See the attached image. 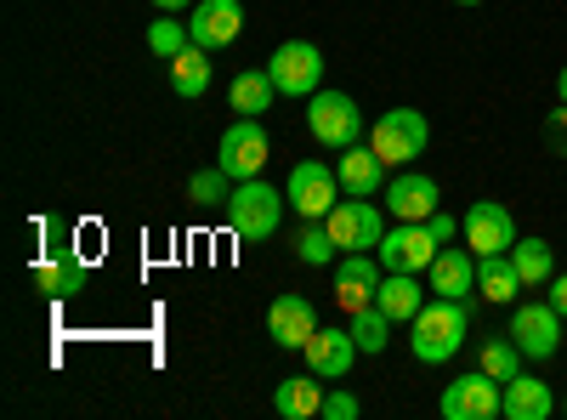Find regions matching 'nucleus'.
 I'll use <instances>...</instances> for the list:
<instances>
[{"mask_svg":"<svg viewBox=\"0 0 567 420\" xmlns=\"http://www.w3.org/2000/svg\"><path fill=\"white\" fill-rule=\"evenodd\" d=\"M409 347L420 363H449L460 347H465V330H471V301H454V296H437V301H425L409 324Z\"/></svg>","mask_w":567,"mask_h":420,"instance_id":"f257e3e1","label":"nucleus"},{"mask_svg":"<svg viewBox=\"0 0 567 420\" xmlns=\"http://www.w3.org/2000/svg\"><path fill=\"white\" fill-rule=\"evenodd\" d=\"M307 131H312L318 148L341 154V148H352L363 136V109L347 98V91H312L307 98Z\"/></svg>","mask_w":567,"mask_h":420,"instance_id":"f03ea898","label":"nucleus"},{"mask_svg":"<svg viewBox=\"0 0 567 420\" xmlns=\"http://www.w3.org/2000/svg\"><path fill=\"white\" fill-rule=\"evenodd\" d=\"M284 205H290V199H284L278 188H267L261 176H250V182H239V188H233V199H227V222H233V233H239V239L261 245V239H272V233H278Z\"/></svg>","mask_w":567,"mask_h":420,"instance_id":"7ed1b4c3","label":"nucleus"},{"mask_svg":"<svg viewBox=\"0 0 567 420\" xmlns=\"http://www.w3.org/2000/svg\"><path fill=\"white\" fill-rule=\"evenodd\" d=\"M425 143H432V125H425L420 109H386L381 120L369 125V148L381 154L386 165H409V160H420Z\"/></svg>","mask_w":567,"mask_h":420,"instance_id":"20e7f679","label":"nucleus"},{"mask_svg":"<svg viewBox=\"0 0 567 420\" xmlns=\"http://www.w3.org/2000/svg\"><path fill=\"white\" fill-rule=\"evenodd\" d=\"M272 85H278V98H312V91H323V52L312 40H284L272 63H267Z\"/></svg>","mask_w":567,"mask_h":420,"instance_id":"39448f33","label":"nucleus"},{"mask_svg":"<svg viewBox=\"0 0 567 420\" xmlns=\"http://www.w3.org/2000/svg\"><path fill=\"white\" fill-rule=\"evenodd\" d=\"M323 227H329V239H336L341 250H374V245L386 239L381 205H374V199H352V194L336 199V211L323 216Z\"/></svg>","mask_w":567,"mask_h":420,"instance_id":"423d86ee","label":"nucleus"},{"mask_svg":"<svg viewBox=\"0 0 567 420\" xmlns=\"http://www.w3.org/2000/svg\"><path fill=\"white\" fill-rule=\"evenodd\" d=\"M267 154H272V143H267V131H261V120H233L227 131H221V148H216V165L233 176V182H250V176H261V165H267Z\"/></svg>","mask_w":567,"mask_h":420,"instance_id":"0eeeda50","label":"nucleus"},{"mask_svg":"<svg viewBox=\"0 0 567 420\" xmlns=\"http://www.w3.org/2000/svg\"><path fill=\"white\" fill-rule=\"evenodd\" d=\"M511 341L523 347L534 363H550L561 352V313L550 301H523L511 307Z\"/></svg>","mask_w":567,"mask_h":420,"instance_id":"6e6552de","label":"nucleus"},{"mask_svg":"<svg viewBox=\"0 0 567 420\" xmlns=\"http://www.w3.org/2000/svg\"><path fill=\"white\" fill-rule=\"evenodd\" d=\"M284 199L301 211V222H323L329 211H336V199H341V176L329 165H318V160H301L290 171V182H284Z\"/></svg>","mask_w":567,"mask_h":420,"instance_id":"1a4fd4ad","label":"nucleus"},{"mask_svg":"<svg viewBox=\"0 0 567 420\" xmlns=\"http://www.w3.org/2000/svg\"><path fill=\"white\" fill-rule=\"evenodd\" d=\"M437 239H432V227L425 222H398V227H386V239L374 245V256H381V267L386 273H425L437 262Z\"/></svg>","mask_w":567,"mask_h":420,"instance_id":"9d476101","label":"nucleus"},{"mask_svg":"<svg viewBox=\"0 0 567 420\" xmlns=\"http://www.w3.org/2000/svg\"><path fill=\"white\" fill-rule=\"evenodd\" d=\"M494 414H505V392L488 369L443 387V420H494Z\"/></svg>","mask_w":567,"mask_h":420,"instance_id":"9b49d317","label":"nucleus"},{"mask_svg":"<svg viewBox=\"0 0 567 420\" xmlns=\"http://www.w3.org/2000/svg\"><path fill=\"white\" fill-rule=\"evenodd\" d=\"M381 278H386V267H381V256H374V250H341V256H336V301H341L347 313L374 307Z\"/></svg>","mask_w":567,"mask_h":420,"instance_id":"f8f14e48","label":"nucleus"},{"mask_svg":"<svg viewBox=\"0 0 567 420\" xmlns=\"http://www.w3.org/2000/svg\"><path fill=\"white\" fill-rule=\"evenodd\" d=\"M460 222H465V245L477 256H505L516 245V222H511V211L499 199H477Z\"/></svg>","mask_w":567,"mask_h":420,"instance_id":"ddd939ff","label":"nucleus"},{"mask_svg":"<svg viewBox=\"0 0 567 420\" xmlns=\"http://www.w3.org/2000/svg\"><path fill=\"white\" fill-rule=\"evenodd\" d=\"M381 199H386V211L398 222H425L432 211H443V188L425 171H398L386 188H381Z\"/></svg>","mask_w":567,"mask_h":420,"instance_id":"4468645a","label":"nucleus"},{"mask_svg":"<svg viewBox=\"0 0 567 420\" xmlns=\"http://www.w3.org/2000/svg\"><path fill=\"white\" fill-rule=\"evenodd\" d=\"M267 336L290 352H307V341L318 336V307L307 296H278L267 307Z\"/></svg>","mask_w":567,"mask_h":420,"instance_id":"2eb2a0df","label":"nucleus"},{"mask_svg":"<svg viewBox=\"0 0 567 420\" xmlns=\"http://www.w3.org/2000/svg\"><path fill=\"white\" fill-rule=\"evenodd\" d=\"M239 29H245V7H239V0H199L194 18H187V34H194V45H205V52L233 45Z\"/></svg>","mask_w":567,"mask_h":420,"instance_id":"dca6fc26","label":"nucleus"},{"mask_svg":"<svg viewBox=\"0 0 567 420\" xmlns=\"http://www.w3.org/2000/svg\"><path fill=\"white\" fill-rule=\"evenodd\" d=\"M336 176H341V194H352V199H374V194L386 188V160L374 154V148H363V143H352V148H341Z\"/></svg>","mask_w":567,"mask_h":420,"instance_id":"f3484780","label":"nucleus"},{"mask_svg":"<svg viewBox=\"0 0 567 420\" xmlns=\"http://www.w3.org/2000/svg\"><path fill=\"white\" fill-rule=\"evenodd\" d=\"M425 273H432V290H437V296L465 301L471 290H477V250H471V245H443L437 262L425 267Z\"/></svg>","mask_w":567,"mask_h":420,"instance_id":"a211bd4d","label":"nucleus"},{"mask_svg":"<svg viewBox=\"0 0 567 420\" xmlns=\"http://www.w3.org/2000/svg\"><path fill=\"white\" fill-rule=\"evenodd\" d=\"M34 285L52 296V301H74L85 285H91V267L74 256V250H58V256H40L34 262Z\"/></svg>","mask_w":567,"mask_h":420,"instance_id":"6ab92c4d","label":"nucleus"},{"mask_svg":"<svg viewBox=\"0 0 567 420\" xmlns=\"http://www.w3.org/2000/svg\"><path fill=\"white\" fill-rule=\"evenodd\" d=\"M352 358H358L352 330H318L307 341V369H312V376H323V381H347L352 376Z\"/></svg>","mask_w":567,"mask_h":420,"instance_id":"aec40b11","label":"nucleus"},{"mask_svg":"<svg viewBox=\"0 0 567 420\" xmlns=\"http://www.w3.org/2000/svg\"><path fill=\"white\" fill-rule=\"evenodd\" d=\"M374 307H381L392 324H414V313L425 307L420 273H386V278H381V290H374Z\"/></svg>","mask_w":567,"mask_h":420,"instance_id":"412c9836","label":"nucleus"},{"mask_svg":"<svg viewBox=\"0 0 567 420\" xmlns=\"http://www.w3.org/2000/svg\"><path fill=\"white\" fill-rule=\"evenodd\" d=\"M545 414H556V392L545 381H534L528 369L505 381V420H545Z\"/></svg>","mask_w":567,"mask_h":420,"instance_id":"4be33fe9","label":"nucleus"},{"mask_svg":"<svg viewBox=\"0 0 567 420\" xmlns=\"http://www.w3.org/2000/svg\"><path fill=\"white\" fill-rule=\"evenodd\" d=\"M272 409L284 414V420H312V414H323V376H290V381H278V392H272Z\"/></svg>","mask_w":567,"mask_h":420,"instance_id":"5701e85b","label":"nucleus"},{"mask_svg":"<svg viewBox=\"0 0 567 420\" xmlns=\"http://www.w3.org/2000/svg\"><path fill=\"white\" fill-rule=\"evenodd\" d=\"M272 98H278V85H272L267 69H239V74H233V85H227L233 114H245V120H261L272 109Z\"/></svg>","mask_w":567,"mask_h":420,"instance_id":"b1692460","label":"nucleus"},{"mask_svg":"<svg viewBox=\"0 0 567 420\" xmlns=\"http://www.w3.org/2000/svg\"><path fill=\"white\" fill-rule=\"evenodd\" d=\"M516 290H523V273H516L511 250H505V256H477V296H483V301L511 307Z\"/></svg>","mask_w":567,"mask_h":420,"instance_id":"393cba45","label":"nucleus"},{"mask_svg":"<svg viewBox=\"0 0 567 420\" xmlns=\"http://www.w3.org/2000/svg\"><path fill=\"white\" fill-rule=\"evenodd\" d=\"M171 91L187 98V103L210 91V52H205V45H187V52L171 58Z\"/></svg>","mask_w":567,"mask_h":420,"instance_id":"a878e982","label":"nucleus"},{"mask_svg":"<svg viewBox=\"0 0 567 420\" xmlns=\"http://www.w3.org/2000/svg\"><path fill=\"white\" fill-rule=\"evenodd\" d=\"M511 262H516V273H523V290H545L556 278V245H545V239H516Z\"/></svg>","mask_w":567,"mask_h":420,"instance_id":"bb28decb","label":"nucleus"},{"mask_svg":"<svg viewBox=\"0 0 567 420\" xmlns=\"http://www.w3.org/2000/svg\"><path fill=\"white\" fill-rule=\"evenodd\" d=\"M347 330H352L358 352H369V358H374V352H386V341H392V330H398V324H392L381 307H358Z\"/></svg>","mask_w":567,"mask_h":420,"instance_id":"cd10ccee","label":"nucleus"},{"mask_svg":"<svg viewBox=\"0 0 567 420\" xmlns=\"http://www.w3.org/2000/svg\"><path fill=\"white\" fill-rule=\"evenodd\" d=\"M523 363H528V352L516 347V341H511V330H505V336L483 341V363H477V369H488V376H494V381L505 387L511 376H523Z\"/></svg>","mask_w":567,"mask_h":420,"instance_id":"c85d7f7f","label":"nucleus"},{"mask_svg":"<svg viewBox=\"0 0 567 420\" xmlns=\"http://www.w3.org/2000/svg\"><path fill=\"white\" fill-rule=\"evenodd\" d=\"M187 45H194V34H187V23H182L176 12H165V18L148 23V52H154L159 63H171L176 52H187Z\"/></svg>","mask_w":567,"mask_h":420,"instance_id":"c756f323","label":"nucleus"},{"mask_svg":"<svg viewBox=\"0 0 567 420\" xmlns=\"http://www.w3.org/2000/svg\"><path fill=\"white\" fill-rule=\"evenodd\" d=\"M296 256H301L307 267H336L341 245L329 239V227H323V222H301V233H296Z\"/></svg>","mask_w":567,"mask_h":420,"instance_id":"7c9ffc66","label":"nucleus"},{"mask_svg":"<svg viewBox=\"0 0 567 420\" xmlns=\"http://www.w3.org/2000/svg\"><path fill=\"white\" fill-rule=\"evenodd\" d=\"M227 171L221 165H210V171H194V182H187V199H194V205H227L233 199V188H227Z\"/></svg>","mask_w":567,"mask_h":420,"instance_id":"2f4dec72","label":"nucleus"},{"mask_svg":"<svg viewBox=\"0 0 567 420\" xmlns=\"http://www.w3.org/2000/svg\"><path fill=\"white\" fill-rule=\"evenodd\" d=\"M358 409H363L358 392H341V387L323 392V420H358Z\"/></svg>","mask_w":567,"mask_h":420,"instance_id":"473e14b6","label":"nucleus"},{"mask_svg":"<svg viewBox=\"0 0 567 420\" xmlns=\"http://www.w3.org/2000/svg\"><path fill=\"white\" fill-rule=\"evenodd\" d=\"M425 227H432V239H437V245H454V233H465V222L449 216V211H432V216H425Z\"/></svg>","mask_w":567,"mask_h":420,"instance_id":"72a5a7b5","label":"nucleus"},{"mask_svg":"<svg viewBox=\"0 0 567 420\" xmlns=\"http://www.w3.org/2000/svg\"><path fill=\"white\" fill-rule=\"evenodd\" d=\"M545 143H550V154H567V103L550 109V120H545Z\"/></svg>","mask_w":567,"mask_h":420,"instance_id":"f704fd0d","label":"nucleus"},{"mask_svg":"<svg viewBox=\"0 0 567 420\" xmlns=\"http://www.w3.org/2000/svg\"><path fill=\"white\" fill-rule=\"evenodd\" d=\"M545 290H550L545 301H550V307H556V313L567 318V273H556V278H550V285H545Z\"/></svg>","mask_w":567,"mask_h":420,"instance_id":"c9c22d12","label":"nucleus"},{"mask_svg":"<svg viewBox=\"0 0 567 420\" xmlns=\"http://www.w3.org/2000/svg\"><path fill=\"white\" fill-rule=\"evenodd\" d=\"M154 12H187V7H199V0H148Z\"/></svg>","mask_w":567,"mask_h":420,"instance_id":"e433bc0d","label":"nucleus"},{"mask_svg":"<svg viewBox=\"0 0 567 420\" xmlns=\"http://www.w3.org/2000/svg\"><path fill=\"white\" fill-rule=\"evenodd\" d=\"M556 103H567V63H561V74H556Z\"/></svg>","mask_w":567,"mask_h":420,"instance_id":"4c0bfd02","label":"nucleus"},{"mask_svg":"<svg viewBox=\"0 0 567 420\" xmlns=\"http://www.w3.org/2000/svg\"><path fill=\"white\" fill-rule=\"evenodd\" d=\"M454 7H477V0H454Z\"/></svg>","mask_w":567,"mask_h":420,"instance_id":"58836bf2","label":"nucleus"},{"mask_svg":"<svg viewBox=\"0 0 567 420\" xmlns=\"http://www.w3.org/2000/svg\"><path fill=\"white\" fill-rule=\"evenodd\" d=\"M561 414H567V392H561Z\"/></svg>","mask_w":567,"mask_h":420,"instance_id":"ea45409f","label":"nucleus"}]
</instances>
